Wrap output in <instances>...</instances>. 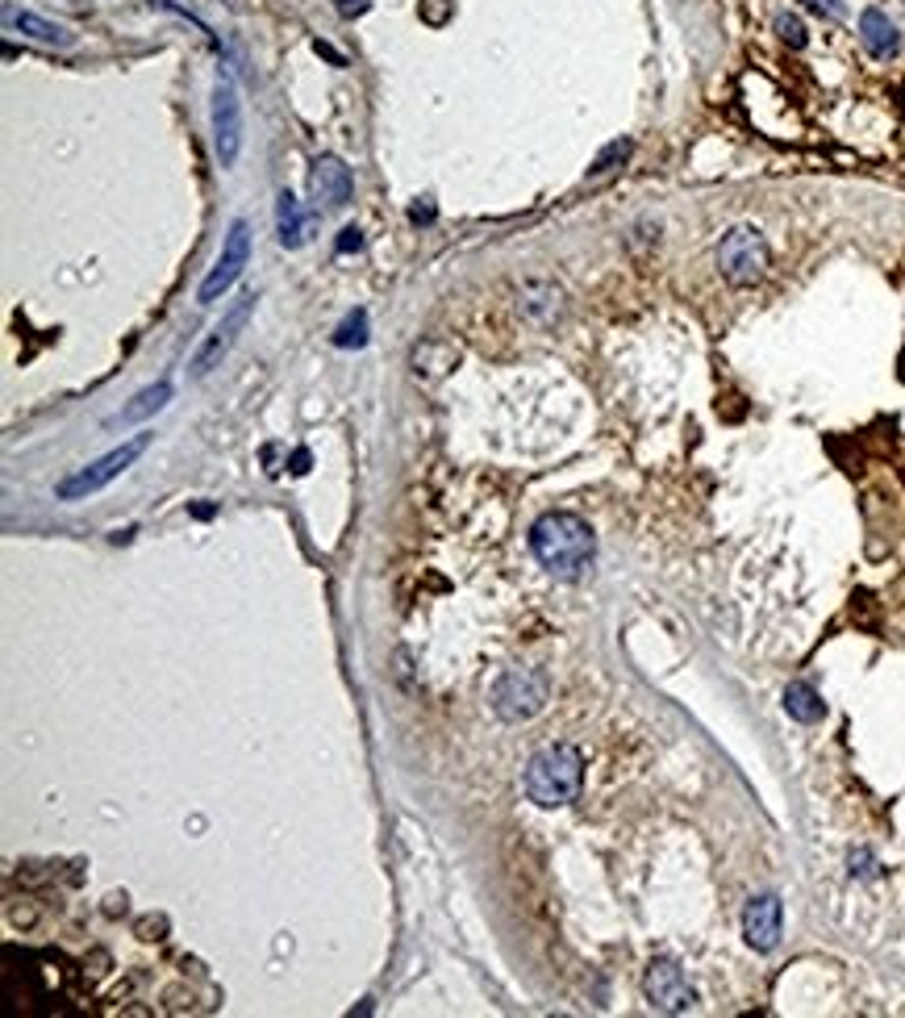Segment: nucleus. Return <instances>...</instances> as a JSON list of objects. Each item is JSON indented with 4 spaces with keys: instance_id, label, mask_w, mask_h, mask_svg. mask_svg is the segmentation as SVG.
<instances>
[{
    "instance_id": "obj_23",
    "label": "nucleus",
    "mask_w": 905,
    "mask_h": 1018,
    "mask_svg": "<svg viewBox=\"0 0 905 1018\" xmlns=\"http://www.w3.org/2000/svg\"><path fill=\"white\" fill-rule=\"evenodd\" d=\"M338 13H343V17H355V13H368V0H338Z\"/></svg>"
},
{
    "instance_id": "obj_24",
    "label": "nucleus",
    "mask_w": 905,
    "mask_h": 1018,
    "mask_svg": "<svg viewBox=\"0 0 905 1018\" xmlns=\"http://www.w3.org/2000/svg\"><path fill=\"white\" fill-rule=\"evenodd\" d=\"M293 472L297 476L309 472V451H297V455H293Z\"/></svg>"
},
{
    "instance_id": "obj_17",
    "label": "nucleus",
    "mask_w": 905,
    "mask_h": 1018,
    "mask_svg": "<svg viewBox=\"0 0 905 1018\" xmlns=\"http://www.w3.org/2000/svg\"><path fill=\"white\" fill-rule=\"evenodd\" d=\"M334 347H343V351L368 347V309H355V313L343 318V326L334 331Z\"/></svg>"
},
{
    "instance_id": "obj_6",
    "label": "nucleus",
    "mask_w": 905,
    "mask_h": 1018,
    "mask_svg": "<svg viewBox=\"0 0 905 1018\" xmlns=\"http://www.w3.org/2000/svg\"><path fill=\"white\" fill-rule=\"evenodd\" d=\"M247 263H251V226L238 217V221H230L226 247H222L217 263L210 267V276H205V280H201V288H197V301H201V306L222 301V297H226V292L238 285V276H242V267H247Z\"/></svg>"
},
{
    "instance_id": "obj_16",
    "label": "nucleus",
    "mask_w": 905,
    "mask_h": 1018,
    "mask_svg": "<svg viewBox=\"0 0 905 1018\" xmlns=\"http://www.w3.org/2000/svg\"><path fill=\"white\" fill-rule=\"evenodd\" d=\"M785 714L797 718V722H806V727H813V722H822V718H826V702L818 697V688L813 685L793 681V685L785 688Z\"/></svg>"
},
{
    "instance_id": "obj_2",
    "label": "nucleus",
    "mask_w": 905,
    "mask_h": 1018,
    "mask_svg": "<svg viewBox=\"0 0 905 1018\" xmlns=\"http://www.w3.org/2000/svg\"><path fill=\"white\" fill-rule=\"evenodd\" d=\"M584 785V756L572 743H551L526 764V798L543 810L576 802Z\"/></svg>"
},
{
    "instance_id": "obj_18",
    "label": "nucleus",
    "mask_w": 905,
    "mask_h": 1018,
    "mask_svg": "<svg viewBox=\"0 0 905 1018\" xmlns=\"http://www.w3.org/2000/svg\"><path fill=\"white\" fill-rule=\"evenodd\" d=\"M630 151H634V146H630L627 139H618V143L605 146L602 155H597V164H593V180H597V176H609V171H618V164H627L630 159Z\"/></svg>"
},
{
    "instance_id": "obj_14",
    "label": "nucleus",
    "mask_w": 905,
    "mask_h": 1018,
    "mask_svg": "<svg viewBox=\"0 0 905 1018\" xmlns=\"http://www.w3.org/2000/svg\"><path fill=\"white\" fill-rule=\"evenodd\" d=\"M276 230H279V242H284L288 251H297V247H305V242H309V230H313V221L305 217L301 201H297L293 192H279Z\"/></svg>"
},
{
    "instance_id": "obj_22",
    "label": "nucleus",
    "mask_w": 905,
    "mask_h": 1018,
    "mask_svg": "<svg viewBox=\"0 0 905 1018\" xmlns=\"http://www.w3.org/2000/svg\"><path fill=\"white\" fill-rule=\"evenodd\" d=\"M810 4L826 17H843V0H810Z\"/></svg>"
},
{
    "instance_id": "obj_3",
    "label": "nucleus",
    "mask_w": 905,
    "mask_h": 1018,
    "mask_svg": "<svg viewBox=\"0 0 905 1018\" xmlns=\"http://www.w3.org/2000/svg\"><path fill=\"white\" fill-rule=\"evenodd\" d=\"M547 697H551V681L543 668H510L492 685V710L505 722H531L547 710Z\"/></svg>"
},
{
    "instance_id": "obj_25",
    "label": "nucleus",
    "mask_w": 905,
    "mask_h": 1018,
    "mask_svg": "<svg viewBox=\"0 0 905 1018\" xmlns=\"http://www.w3.org/2000/svg\"><path fill=\"white\" fill-rule=\"evenodd\" d=\"M434 217V205H414V221H430Z\"/></svg>"
},
{
    "instance_id": "obj_20",
    "label": "nucleus",
    "mask_w": 905,
    "mask_h": 1018,
    "mask_svg": "<svg viewBox=\"0 0 905 1018\" xmlns=\"http://www.w3.org/2000/svg\"><path fill=\"white\" fill-rule=\"evenodd\" d=\"M334 251H338V255H350V251H364V230H359V226H347V230L338 235V242H334Z\"/></svg>"
},
{
    "instance_id": "obj_5",
    "label": "nucleus",
    "mask_w": 905,
    "mask_h": 1018,
    "mask_svg": "<svg viewBox=\"0 0 905 1018\" xmlns=\"http://www.w3.org/2000/svg\"><path fill=\"white\" fill-rule=\"evenodd\" d=\"M767 263H772V251H767L764 235L755 226H730L718 242V272L730 280V285H755L764 280Z\"/></svg>"
},
{
    "instance_id": "obj_12",
    "label": "nucleus",
    "mask_w": 905,
    "mask_h": 1018,
    "mask_svg": "<svg viewBox=\"0 0 905 1018\" xmlns=\"http://www.w3.org/2000/svg\"><path fill=\"white\" fill-rule=\"evenodd\" d=\"M4 29H17V34L43 43V47H75V29L71 25H59L50 22V17H38V13H25V9H13V4H4Z\"/></svg>"
},
{
    "instance_id": "obj_26",
    "label": "nucleus",
    "mask_w": 905,
    "mask_h": 1018,
    "mask_svg": "<svg viewBox=\"0 0 905 1018\" xmlns=\"http://www.w3.org/2000/svg\"><path fill=\"white\" fill-rule=\"evenodd\" d=\"M59 4H84V0H59Z\"/></svg>"
},
{
    "instance_id": "obj_15",
    "label": "nucleus",
    "mask_w": 905,
    "mask_h": 1018,
    "mask_svg": "<svg viewBox=\"0 0 905 1018\" xmlns=\"http://www.w3.org/2000/svg\"><path fill=\"white\" fill-rule=\"evenodd\" d=\"M171 393H176V388H171V380H159V384H151V388H142L139 397H134V402L126 405L121 414H114V418H109V427H130V422H142V418H151V414H159L163 405L171 402Z\"/></svg>"
},
{
    "instance_id": "obj_19",
    "label": "nucleus",
    "mask_w": 905,
    "mask_h": 1018,
    "mask_svg": "<svg viewBox=\"0 0 905 1018\" xmlns=\"http://www.w3.org/2000/svg\"><path fill=\"white\" fill-rule=\"evenodd\" d=\"M776 34H781V38H785L789 47H797V50L810 43V38H806V22H801L797 13H781V17H776Z\"/></svg>"
},
{
    "instance_id": "obj_10",
    "label": "nucleus",
    "mask_w": 905,
    "mask_h": 1018,
    "mask_svg": "<svg viewBox=\"0 0 905 1018\" xmlns=\"http://www.w3.org/2000/svg\"><path fill=\"white\" fill-rule=\"evenodd\" d=\"M781 931H785V910H781V898H776V894H760V898L747 901L743 935L755 951H776Z\"/></svg>"
},
{
    "instance_id": "obj_7",
    "label": "nucleus",
    "mask_w": 905,
    "mask_h": 1018,
    "mask_svg": "<svg viewBox=\"0 0 905 1018\" xmlns=\"http://www.w3.org/2000/svg\"><path fill=\"white\" fill-rule=\"evenodd\" d=\"M643 994L664 1015H684L696 1006V990L689 985V977L676 960H651L647 977H643Z\"/></svg>"
},
{
    "instance_id": "obj_13",
    "label": "nucleus",
    "mask_w": 905,
    "mask_h": 1018,
    "mask_svg": "<svg viewBox=\"0 0 905 1018\" xmlns=\"http://www.w3.org/2000/svg\"><path fill=\"white\" fill-rule=\"evenodd\" d=\"M859 43L872 59H893L902 50V34H897V25L889 22L884 9H864L859 13Z\"/></svg>"
},
{
    "instance_id": "obj_8",
    "label": "nucleus",
    "mask_w": 905,
    "mask_h": 1018,
    "mask_svg": "<svg viewBox=\"0 0 905 1018\" xmlns=\"http://www.w3.org/2000/svg\"><path fill=\"white\" fill-rule=\"evenodd\" d=\"M251 313H255V297H238L230 309H226V318L217 322L210 331V338L201 343V351L192 356V376H210L213 368L222 363V359L230 356V347L238 343V334L247 331V322H251Z\"/></svg>"
},
{
    "instance_id": "obj_4",
    "label": "nucleus",
    "mask_w": 905,
    "mask_h": 1018,
    "mask_svg": "<svg viewBox=\"0 0 905 1018\" xmlns=\"http://www.w3.org/2000/svg\"><path fill=\"white\" fill-rule=\"evenodd\" d=\"M146 447H151V434H134V439H126L121 447L105 451L100 459H93L88 468H80V472H71L68 480H59V489H55V493H59V501L93 498V493H100V489H109L126 468H134V459H139Z\"/></svg>"
},
{
    "instance_id": "obj_21",
    "label": "nucleus",
    "mask_w": 905,
    "mask_h": 1018,
    "mask_svg": "<svg viewBox=\"0 0 905 1018\" xmlns=\"http://www.w3.org/2000/svg\"><path fill=\"white\" fill-rule=\"evenodd\" d=\"M852 873L856 876H872L877 869H872V855L868 852H852Z\"/></svg>"
},
{
    "instance_id": "obj_11",
    "label": "nucleus",
    "mask_w": 905,
    "mask_h": 1018,
    "mask_svg": "<svg viewBox=\"0 0 905 1018\" xmlns=\"http://www.w3.org/2000/svg\"><path fill=\"white\" fill-rule=\"evenodd\" d=\"M350 189H355V180H350V167L338 159V155H318L313 159V171H309V192H313V201L318 205H325V209H343L350 201Z\"/></svg>"
},
{
    "instance_id": "obj_9",
    "label": "nucleus",
    "mask_w": 905,
    "mask_h": 1018,
    "mask_svg": "<svg viewBox=\"0 0 905 1018\" xmlns=\"http://www.w3.org/2000/svg\"><path fill=\"white\" fill-rule=\"evenodd\" d=\"M213 146H217V164L234 167L238 151H242V100L230 80H217L213 88Z\"/></svg>"
},
{
    "instance_id": "obj_1",
    "label": "nucleus",
    "mask_w": 905,
    "mask_h": 1018,
    "mask_svg": "<svg viewBox=\"0 0 905 1018\" xmlns=\"http://www.w3.org/2000/svg\"><path fill=\"white\" fill-rule=\"evenodd\" d=\"M531 551L551 576L581 580L597 555V539H593L588 522L576 514H543L531 526Z\"/></svg>"
}]
</instances>
